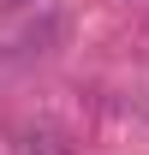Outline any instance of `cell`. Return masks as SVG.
Here are the masks:
<instances>
[{
	"mask_svg": "<svg viewBox=\"0 0 149 155\" xmlns=\"http://www.w3.org/2000/svg\"><path fill=\"white\" fill-rule=\"evenodd\" d=\"M60 42H66V18H60V12H42L36 24L12 30V36H6V48H12L18 60H36V54H54Z\"/></svg>",
	"mask_w": 149,
	"mask_h": 155,
	"instance_id": "6da1fadb",
	"label": "cell"
},
{
	"mask_svg": "<svg viewBox=\"0 0 149 155\" xmlns=\"http://www.w3.org/2000/svg\"><path fill=\"white\" fill-rule=\"evenodd\" d=\"M24 155H72V143L54 125H36V131H24Z\"/></svg>",
	"mask_w": 149,
	"mask_h": 155,
	"instance_id": "7a4b0ae2",
	"label": "cell"
},
{
	"mask_svg": "<svg viewBox=\"0 0 149 155\" xmlns=\"http://www.w3.org/2000/svg\"><path fill=\"white\" fill-rule=\"evenodd\" d=\"M0 6H30V0H0Z\"/></svg>",
	"mask_w": 149,
	"mask_h": 155,
	"instance_id": "3957f363",
	"label": "cell"
}]
</instances>
